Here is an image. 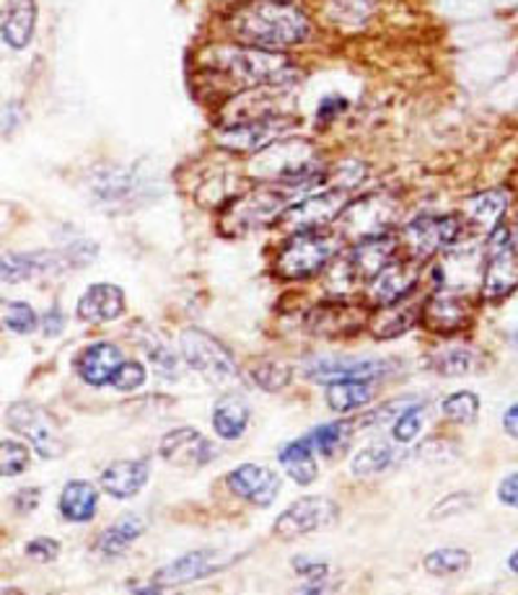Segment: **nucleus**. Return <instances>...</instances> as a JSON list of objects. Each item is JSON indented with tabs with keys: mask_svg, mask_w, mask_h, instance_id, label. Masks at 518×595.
<instances>
[{
	"mask_svg": "<svg viewBox=\"0 0 518 595\" xmlns=\"http://www.w3.org/2000/svg\"><path fill=\"white\" fill-rule=\"evenodd\" d=\"M226 29L247 47L285 50L311 36L306 13L285 0H249L228 13Z\"/></svg>",
	"mask_w": 518,
	"mask_h": 595,
	"instance_id": "nucleus-1",
	"label": "nucleus"
},
{
	"mask_svg": "<svg viewBox=\"0 0 518 595\" xmlns=\"http://www.w3.org/2000/svg\"><path fill=\"white\" fill-rule=\"evenodd\" d=\"M216 68L236 80L241 88L283 86L295 78V65L291 63V57L280 55V50L247 47V44L239 50H220Z\"/></svg>",
	"mask_w": 518,
	"mask_h": 595,
	"instance_id": "nucleus-2",
	"label": "nucleus"
},
{
	"mask_svg": "<svg viewBox=\"0 0 518 595\" xmlns=\"http://www.w3.org/2000/svg\"><path fill=\"white\" fill-rule=\"evenodd\" d=\"M343 238L327 230H301L280 247L276 257V270L285 280H306L311 274L327 270V264L337 257Z\"/></svg>",
	"mask_w": 518,
	"mask_h": 595,
	"instance_id": "nucleus-3",
	"label": "nucleus"
},
{
	"mask_svg": "<svg viewBox=\"0 0 518 595\" xmlns=\"http://www.w3.org/2000/svg\"><path fill=\"white\" fill-rule=\"evenodd\" d=\"M180 355L190 370L213 386H226L239 376L234 355L205 329L190 326L180 334Z\"/></svg>",
	"mask_w": 518,
	"mask_h": 595,
	"instance_id": "nucleus-4",
	"label": "nucleus"
},
{
	"mask_svg": "<svg viewBox=\"0 0 518 595\" xmlns=\"http://www.w3.org/2000/svg\"><path fill=\"white\" fill-rule=\"evenodd\" d=\"M518 288V251L514 234L506 226L493 228L485 244L483 267V298L500 303Z\"/></svg>",
	"mask_w": 518,
	"mask_h": 595,
	"instance_id": "nucleus-5",
	"label": "nucleus"
},
{
	"mask_svg": "<svg viewBox=\"0 0 518 595\" xmlns=\"http://www.w3.org/2000/svg\"><path fill=\"white\" fill-rule=\"evenodd\" d=\"M399 205L387 195H366L355 203H347V207L339 213L335 220L337 236L343 241L358 244L363 238L387 236L391 234V226L397 223Z\"/></svg>",
	"mask_w": 518,
	"mask_h": 595,
	"instance_id": "nucleus-6",
	"label": "nucleus"
},
{
	"mask_svg": "<svg viewBox=\"0 0 518 595\" xmlns=\"http://www.w3.org/2000/svg\"><path fill=\"white\" fill-rule=\"evenodd\" d=\"M6 422L11 430H17L21 437H26L34 453L40 458H61L68 443H65L63 430L42 407L32 401H17L6 412Z\"/></svg>",
	"mask_w": 518,
	"mask_h": 595,
	"instance_id": "nucleus-7",
	"label": "nucleus"
},
{
	"mask_svg": "<svg viewBox=\"0 0 518 595\" xmlns=\"http://www.w3.org/2000/svg\"><path fill=\"white\" fill-rule=\"evenodd\" d=\"M464 234V223L456 215H418L407 223L402 241L412 259L423 262L441 251L454 249Z\"/></svg>",
	"mask_w": 518,
	"mask_h": 595,
	"instance_id": "nucleus-8",
	"label": "nucleus"
},
{
	"mask_svg": "<svg viewBox=\"0 0 518 595\" xmlns=\"http://www.w3.org/2000/svg\"><path fill=\"white\" fill-rule=\"evenodd\" d=\"M347 192L343 187L314 192V195L295 199L280 213V228H285L288 234H301V230H322L332 226L339 218V213L345 210Z\"/></svg>",
	"mask_w": 518,
	"mask_h": 595,
	"instance_id": "nucleus-9",
	"label": "nucleus"
},
{
	"mask_svg": "<svg viewBox=\"0 0 518 595\" xmlns=\"http://www.w3.org/2000/svg\"><path fill=\"white\" fill-rule=\"evenodd\" d=\"M293 192L280 187H265L251 192V195L236 199V203L228 207L224 215V226L228 228V234H249V230H255L257 226H265V223L276 218L291 203Z\"/></svg>",
	"mask_w": 518,
	"mask_h": 595,
	"instance_id": "nucleus-10",
	"label": "nucleus"
},
{
	"mask_svg": "<svg viewBox=\"0 0 518 595\" xmlns=\"http://www.w3.org/2000/svg\"><path fill=\"white\" fill-rule=\"evenodd\" d=\"M295 128L293 117L283 115H265L255 119H244V122L228 125L218 132V143L228 148V151H241V153H257L265 148L278 143L285 132Z\"/></svg>",
	"mask_w": 518,
	"mask_h": 595,
	"instance_id": "nucleus-11",
	"label": "nucleus"
},
{
	"mask_svg": "<svg viewBox=\"0 0 518 595\" xmlns=\"http://www.w3.org/2000/svg\"><path fill=\"white\" fill-rule=\"evenodd\" d=\"M339 516V508L335 500H330V497L322 495H306L301 497V500H295L293 505H288V508L280 512L276 518V526H272V531H276L280 539H301V536H309L314 531H320V528H327L330 523H335Z\"/></svg>",
	"mask_w": 518,
	"mask_h": 595,
	"instance_id": "nucleus-12",
	"label": "nucleus"
},
{
	"mask_svg": "<svg viewBox=\"0 0 518 595\" xmlns=\"http://www.w3.org/2000/svg\"><path fill=\"white\" fill-rule=\"evenodd\" d=\"M88 247V241L76 244V247L65 249V251H34V255H6L3 259V282H17L32 280L36 274H47L57 270H68V267H84L91 257L80 255Z\"/></svg>",
	"mask_w": 518,
	"mask_h": 595,
	"instance_id": "nucleus-13",
	"label": "nucleus"
},
{
	"mask_svg": "<svg viewBox=\"0 0 518 595\" xmlns=\"http://www.w3.org/2000/svg\"><path fill=\"white\" fill-rule=\"evenodd\" d=\"M234 556H226L216 549H197V552L182 554L180 560L169 562L153 575V583L166 591V587H182L195 583V580H205L216 572L231 567Z\"/></svg>",
	"mask_w": 518,
	"mask_h": 595,
	"instance_id": "nucleus-14",
	"label": "nucleus"
},
{
	"mask_svg": "<svg viewBox=\"0 0 518 595\" xmlns=\"http://www.w3.org/2000/svg\"><path fill=\"white\" fill-rule=\"evenodd\" d=\"M159 456L180 468H203L218 456V448L195 428H176L159 443Z\"/></svg>",
	"mask_w": 518,
	"mask_h": 595,
	"instance_id": "nucleus-15",
	"label": "nucleus"
},
{
	"mask_svg": "<svg viewBox=\"0 0 518 595\" xmlns=\"http://www.w3.org/2000/svg\"><path fill=\"white\" fill-rule=\"evenodd\" d=\"M226 487L231 489L236 497H241V500L257 505V508H270L280 495L283 479L268 466L241 464L226 476Z\"/></svg>",
	"mask_w": 518,
	"mask_h": 595,
	"instance_id": "nucleus-16",
	"label": "nucleus"
},
{
	"mask_svg": "<svg viewBox=\"0 0 518 595\" xmlns=\"http://www.w3.org/2000/svg\"><path fill=\"white\" fill-rule=\"evenodd\" d=\"M389 374L387 360H376V357H320V360L309 363L306 376L316 383H332V381H350V378H360V381H376V378Z\"/></svg>",
	"mask_w": 518,
	"mask_h": 595,
	"instance_id": "nucleus-17",
	"label": "nucleus"
},
{
	"mask_svg": "<svg viewBox=\"0 0 518 595\" xmlns=\"http://www.w3.org/2000/svg\"><path fill=\"white\" fill-rule=\"evenodd\" d=\"M397 247L399 244L391 238V234L363 238V241L353 244L350 255L345 257V267H347V272H350L355 285H360V282H366L368 285V282H371L376 274H379L384 267L395 259Z\"/></svg>",
	"mask_w": 518,
	"mask_h": 595,
	"instance_id": "nucleus-18",
	"label": "nucleus"
},
{
	"mask_svg": "<svg viewBox=\"0 0 518 595\" xmlns=\"http://www.w3.org/2000/svg\"><path fill=\"white\" fill-rule=\"evenodd\" d=\"M483 267H485V251L479 255L477 249L456 251L449 249L441 264H435V285L449 293H464L472 285H483Z\"/></svg>",
	"mask_w": 518,
	"mask_h": 595,
	"instance_id": "nucleus-19",
	"label": "nucleus"
},
{
	"mask_svg": "<svg viewBox=\"0 0 518 595\" xmlns=\"http://www.w3.org/2000/svg\"><path fill=\"white\" fill-rule=\"evenodd\" d=\"M414 262H418V259H412V262L391 259V262L368 282V301H371L376 309H381L395 306V303H402L404 298H410L414 285H418V267H414Z\"/></svg>",
	"mask_w": 518,
	"mask_h": 595,
	"instance_id": "nucleus-20",
	"label": "nucleus"
},
{
	"mask_svg": "<svg viewBox=\"0 0 518 595\" xmlns=\"http://www.w3.org/2000/svg\"><path fill=\"white\" fill-rule=\"evenodd\" d=\"M420 318L428 329L435 334H454L462 332L470 324V301L462 293H449L441 290L431 301L420 309Z\"/></svg>",
	"mask_w": 518,
	"mask_h": 595,
	"instance_id": "nucleus-21",
	"label": "nucleus"
},
{
	"mask_svg": "<svg viewBox=\"0 0 518 595\" xmlns=\"http://www.w3.org/2000/svg\"><path fill=\"white\" fill-rule=\"evenodd\" d=\"M125 363V355L120 347H115L112 342H94L88 345L84 353L76 357V370L80 381L91 389H101V386L112 383V378Z\"/></svg>",
	"mask_w": 518,
	"mask_h": 595,
	"instance_id": "nucleus-22",
	"label": "nucleus"
},
{
	"mask_svg": "<svg viewBox=\"0 0 518 595\" xmlns=\"http://www.w3.org/2000/svg\"><path fill=\"white\" fill-rule=\"evenodd\" d=\"M76 314L86 324H109L125 314V293L112 282H96L78 298Z\"/></svg>",
	"mask_w": 518,
	"mask_h": 595,
	"instance_id": "nucleus-23",
	"label": "nucleus"
},
{
	"mask_svg": "<svg viewBox=\"0 0 518 595\" xmlns=\"http://www.w3.org/2000/svg\"><path fill=\"white\" fill-rule=\"evenodd\" d=\"M148 476H151V466L143 458H125L115 461L104 468L99 476V485L104 493L115 500H130L136 497L140 489L148 485Z\"/></svg>",
	"mask_w": 518,
	"mask_h": 595,
	"instance_id": "nucleus-24",
	"label": "nucleus"
},
{
	"mask_svg": "<svg viewBox=\"0 0 518 595\" xmlns=\"http://www.w3.org/2000/svg\"><path fill=\"white\" fill-rule=\"evenodd\" d=\"M57 510L68 523H88L99 510V489L86 479H73L63 487Z\"/></svg>",
	"mask_w": 518,
	"mask_h": 595,
	"instance_id": "nucleus-25",
	"label": "nucleus"
},
{
	"mask_svg": "<svg viewBox=\"0 0 518 595\" xmlns=\"http://www.w3.org/2000/svg\"><path fill=\"white\" fill-rule=\"evenodd\" d=\"M249 416L251 412L247 401L236 397V393H226V397H220L216 407H213L211 422L218 437H224V441H239V437L247 433Z\"/></svg>",
	"mask_w": 518,
	"mask_h": 595,
	"instance_id": "nucleus-26",
	"label": "nucleus"
},
{
	"mask_svg": "<svg viewBox=\"0 0 518 595\" xmlns=\"http://www.w3.org/2000/svg\"><path fill=\"white\" fill-rule=\"evenodd\" d=\"M3 42L11 50H24L34 36L36 3L34 0H11L3 11Z\"/></svg>",
	"mask_w": 518,
	"mask_h": 595,
	"instance_id": "nucleus-27",
	"label": "nucleus"
},
{
	"mask_svg": "<svg viewBox=\"0 0 518 595\" xmlns=\"http://www.w3.org/2000/svg\"><path fill=\"white\" fill-rule=\"evenodd\" d=\"M510 205V192L506 190H487L479 192V195L470 197L464 203V215L466 220L472 223L475 228H483L490 234L493 228L500 226L503 213L508 210Z\"/></svg>",
	"mask_w": 518,
	"mask_h": 595,
	"instance_id": "nucleus-28",
	"label": "nucleus"
},
{
	"mask_svg": "<svg viewBox=\"0 0 518 595\" xmlns=\"http://www.w3.org/2000/svg\"><path fill=\"white\" fill-rule=\"evenodd\" d=\"M376 397L374 381H360V378H350V381H332L324 391V401L332 412L350 414L358 409L368 407Z\"/></svg>",
	"mask_w": 518,
	"mask_h": 595,
	"instance_id": "nucleus-29",
	"label": "nucleus"
},
{
	"mask_svg": "<svg viewBox=\"0 0 518 595\" xmlns=\"http://www.w3.org/2000/svg\"><path fill=\"white\" fill-rule=\"evenodd\" d=\"M278 461L280 466L285 468V474L291 476L295 485L309 487L311 482H316V476H320V466H316V456L314 448L299 437V441L285 443L283 448L278 451Z\"/></svg>",
	"mask_w": 518,
	"mask_h": 595,
	"instance_id": "nucleus-30",
	"label": "nucleus"
},
{
	"mask_svg": "<svg viewBox=\"0 0 518 595\" xmlns=\"http://www.w3.org/2000/svg\"><path fill=\"white\" fill-rule=\"evenodd\" d=\"M143 533H145V518L130 512V516H122L117 523L109 526L107 531H101L99 541H96V552L104 556H117L122 554L125 549L136 544Z\"/></svg>",
	"mask_w": 518,
	"mask_h": 595,
	"instance_id": "nucleus-31",
	"label": "nucleus"
},
{
	"mask_svg": "<svg viewBox=\"0 0 518 595\" xmlns=\"http://www.w3.org/2000/svg\"><path fill=\"white\" fill-rule=\"evenodd\" d=\"M355 428H358V420L327 422V425L314 428L311 433L303 435V441H306L311 448H314V453H320V456H324V458H332L347 448V443H350Z\"/></svg>",
	"mask_w": 518,
	"mask_h": 595,
	"instance_id": "nucleus-32",
	"label": "nucleus"
},
{
	"mask_svg": "<svg viewBox=\"0 0 518 595\" xmlns=\"http://www.w3.org/2000/svg\"><path fill=\"white\" fill-rule=\"evenodd\" d=\"M363 316L350 303H324L311 314V329L320 334H343L345 329H358L363 326Z\"/></svg>",
	"mask_w": 518,
	"mask_h": 595,
	"instance_id": "nucleus-33",
	"label": "nucleus"
},
{
	"mask_svg": "<svg viewBox=\"0 0 518 595\" xmlns=\"http://www.w3.org/2000/svg\"><path fill=\"white\" fill-rule=\"evenodd\" d=\"M420 318L418 306H407V303H395V306L376 309L371 318V332L376 339H395L399 334L410 332L412 324Z\"/></svg>",
	"mask_w": 518,
	"mask_h": 595,
	"instance_id": "nucleus-34",
	"label": "nucleus"
},
{
	"mask_svg": "<svg viewBox=\"0 0 518 595\" xmlns=\"http://www.w3.org/2000/svg\"><path fill=\"white\" fill-rule=\"evenodd\" d=\"M472 556L466 549H435L423 560V567L431 572L433 577H456L470 570Z\"/></svg>",
	"mask_w": 518,
	"mask_h": 595,
	"instance_id": "nucleus-35",
	"label": "nucleus"
},
{
	"mask_svg": "<svg viewBox=\"0 0 518 595\" xmlns=\"http://www.w3.org/2000/svg\"><path fill=\"white\" fill-rule=\"evenodd\" d=\"M249 381L255 383L257 389H262L268 393H278L291 386L293 370L278 360H259L249 368Z\"/></svg>",
	"mask_w": 518,
	"mask_h": 595,
	"instance_id": "nucleus-36",
	"label": "nucleus"
},
{
	"mask_svg": "<svg viewBox=\"0 0 518 595\" xmlns=\"http://www.w3.org/2000/svg\"><path fill=\"white\" fill-rule=\"evenodd\" d=\"M477 366V355L475 349L470 347H446L441 353H435L431 357V368L441 376H466L472 368Z\"/></svg>",
	"mask_w": 518,
	"mask_h": 595,
	"instance_id": "nucleus-37",
	"label": "nucleus"
},
{
	"mask_svg": "<svg viewBox=\"0 0 518 595\" xmlns=\"http://www.w3.org/2000/svg\"><path fill=\"white\" fill-rule=\"evenodd\" d=\"M391 464H395V448L387 443H374L355 453L350 461V472L355 476H374L387 472Z\"/></svg>",
	"mask_w": 518,
	"mask_h": 595,
	"instance_id": "nucleus-38",
	"label": "nucleus"
},
{
	"mask_svg": "<svg viewBox=\"0 0 518 595\" xmlns=\"http://www.w3.org/2000/svg\"><path fill=\"white\" fill-rule=\"evenodd\" d=\"M441 414L454 425H472L479 414V399L475 391H456L441 401Z\"/></svg>",
	"mask_w": 518,
	"mask_h": 595,
	"instance_id": "nucleus-39",
	"label": "nucleus"
},
{
	"mask_svg": "<svg viewBox=\"0 0 518 595\" xmlns=\"http://www.w3.org/2000/svg\"><path fill=\"white\" fill-rule=\"evenodd\" d=\"M138 342L143 345V353L148 355V363H151L155 374L166 378V381H174V378L180 376V370H176V355L172 353V347H166L155 334H151V337H138Z\"/></svg>",
	"mask_w": 518,
	"mask_h": 595,
	"instance_id": "nucleus-40",
	"label": "nucleus"
},
{
	"mask_svg": "<svg viewBox=\"0 0 518 595\" xmlns=\"http://www.w3.org/2000/svg\"><path fill=\"white\" fill-rule=\"evenodd\" d=\"M3 324L6 329L13 334H32L40 326V316L36 311L24 301H6L3 303Z\"/></svg>",
	"mask_w": 518,
	"mask_h": 595,
	"instance_id": "nucleus-41",
	"label": "nucleus"
},
{
	"mask_svg": "<svg viewBox=\"0 0 518 595\" xmlns=\"http://www.w3.org/2000/svg\"><path fill=\"white\" fill-rule=\"evenodd\" d=\"M423 416H425V407L418 404V401H412V404L397 416L395 425H391V437L404 445L412 443L414 437L420 435V430H423Z\"/></svg>",
	"mask_w": 518,
	"mask_h": 595,
	"instance_id": "nucleus-42",
	"label": "nucleus"
},
{
	"mask_svg": "<svg viewBox=\"0 0 518 595\" xmlns=\"http://www.w3.org/2000/svg\"><path fill=\"white\" fill-rule=\"evenodd\" d=\"M29 461H32V453H29L21 443L3 441V445H0V474H3L6 479H9V476L24 474Z\"/></svg>",
	"mask_w": 518,
	"mask_h": 595,
	"instance_id": "nucleus-43",
	"label": "nucleus"
},
{
	"mask_svg": "<svg viewBox=\"0 0 518 595\" xmlns=\"http://www.w3.org/2000/svg\"><path fill=\"white\" fill-rule=\"evenodd\" d=\"M148 381V370L143 363H138V360H125L120 368H117V374L112 378V389L115 391H125V393H130V391H138V389H143Z\"/></svg>",
	"mask_w": 518,
	"mask_h": 595,
	"instance_id": "nucleus-44",
	"label": "nucleus"
},
{
	"mask_svg": "<svg viewBox=\"0 0 518 595\" xmlns=\"http://www.w3.org/2000/svg\"><path fill=\"white\" fill-rule=\"evenodd\" d=\"M470 508H475V497H472L470 493H451V495L443 497L439 505H435L428 518L431 520L454 518V516H462V512H466Z\"/></svg>",
	"mask_w": 518,
	"mask_h": 595,
	"instance_id": "nucleus-45",
	"label": "nucleus"
},
{
	"mask_svg": "<svg viewBox=\"0 0 518 595\" xmlns=\"http://www.w3.org/2000/svg\"><path fill=\"white\" fill-rule=\"evenodd\" d=\"M26 556L32 562H40V564H50L55 562L57 556H61V541L57 539H50V536H40V539H32L26 544Z\"/></svg>",
	"mask_w": 518,
	"mask_h": 595,
	"instance_id": "nucleus-46",
	"label": "nucleus"
},
{
	"mask_svg": "<svg viewBox=\"0 0 518 595\" xmlns=\"http://www.w3.org/2000/svg\"><path fill=\"white\" fill-rule=\"evenodd\" d=\"M293 570L306 580H314V585H320L330 575V564L322 560H311V556H295Z\"/></svg>",
	"mask_w": 518,
	"mask_h": 595,
	"instance_id": "nucleus-47",
	"label": "nucleus"
},
{
	"mask_svg": "<svg viewBox=\"0 0 518 595\" xmlns=\"http://www.w3.org/2000/svg\"><path fill=\"white\" fill-rule=\"evenodd\" d=\"M40 497L42 493L36 487H24L13 495L11 502H13V508H17V512L26 516V512H34L36 508H40Z\"/></svg>",
	"mask_w": 518,
	"mask_h": 595,
	"instance_id": "nucleus-48",
	"label": "nucleus"
},
{
	"mask_svg": "<svg viewBox=\"0 0 518 595\" xmlns=\"http://www.w3.org/2000/svg\"><path fill=\"white\" fill-rule=\"evenodd\" d=\"M42 334L44 337H57V334H63L65 329V316H63V311L61 309H50L47 314L42 316Z\"/></svg>",
	"mask_w": 518,
	"mask_h": 595,
	"instance_id": "nucleus-49",
	"label": "nucleus"
},
{
	"mask_svg": "<svg viewBox=\"0 0 518 595\" xmlns=\"http://www.w3.org/2000/svg\"><path fill=\"white\" fill-rule=\"evenodd\" d=\"M498 500L508 508H518V472L508 474L498 487Z\"/></svg>",
	"mask_w": 518,
	"mask_h": 595,
	"instance_id": "nucleus-50",
	"label": "nucleus"
},
{
	"mask_svg": "<svg viewBox=\"0 0 518 595\" xmlns=\"http://www.w3.org/2000/svg\"><path fill=\"white\" fill-rule=\"evenodd\" d=\"M347 109V101L343 96H327V99H322L320 109H316V117L324 119V122H330V119H335L339 111Z\"/></svg>",
	"mask_w": 518,
	"mask_h": 595,
	"instance_id": "nucleus-51",
	"label": "nucleus"
},
{
	"mask_svg": "<svg viewBox=\"0 0 518 595\" xmlns=\"http://www.w3.org/2000/svg\"><path fill=\"white\" fill-rule=\"evenodd\" d=\"M503 428H506V433L510 437H518V401L503 414Z\"/></svg>",
	"mask_w": 518,
	"mask_h": 595,
	"instance_id": "nucleus-52",
	"label": "nucleus"
},
{
	"mask_svg": "<svg viewBox=\"0 0 518 595\" xmlns=\"http://www.w3.org/2000/svg\"><path fill=\"white\" fill-rule=\"evenodd\" d=\"M508 570H510V572H514V575H518V549H516V552H514V554H510V556H508Z\"/></svg>",
	"mask_w": 518,
	"mask_h": 595,
	"instance_id": "nucleus-53",
	"label": "nucleus"
}]
</instances>
